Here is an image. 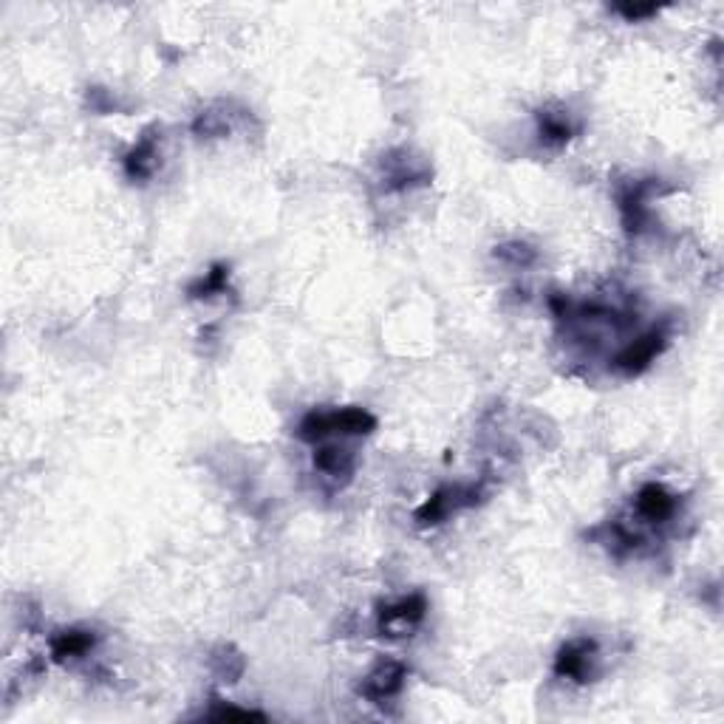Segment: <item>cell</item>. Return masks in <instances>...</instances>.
I'll return each mask as SVG.
<instances>
[{"instance_id": "cell-1", "label": "cell", "mask_w": 724, "mask_h": 724, "mask_svg": "<svg viewBox=\"0 0 724 724\" xmlns=\"http://www.w3.org/2000/svg\"><path fill=\"white\" fill-rule=\"evenodd\" d=\"M594 651H598V643H594V640H571V643H566L558 651L555 673L558 676H569V679H574V682H589Z\"/></svg>"}, {"instance_id": "cell-2", "label": "cell", "mask_w": 724, "mask_h": 724, "mask_svg": "<svg viewBox=\"0 0 724 724\" xmlns=\"http://www.w3.org/2000/svg\"><path fill=\"white\" fill-rule=\"evenodd\" d=\"M428 611V603H424L422 594H411L388 608H382L379 614V628L385 631L388 636H402L404 631H411L422 617Z\"/></svg>"}, {"instance_id": "cell-3", "label": "cell", "mask_w": 724, "mask_h": 724, "mask_svg": "<svg viewBox=\"0 0 724 724\" xmlns=\"http://www.w3.org/2000/svg\"><path fill=\"white\" fill-rule=\"evenodd\" d=\"M404 665L396 663V659H382V663L366 676V682L359 685V693L371 699V701H382V699H391L394 693L402 691V682H404Z\"/></svg>"}, {"instance_id": "cell-4", "label": "cell", "mask_w": 724, "mask_h": 724, "mask_svg": "<svg viewBox=\"0 0 724 724\" xmlns=\"http://www.w3.org/2000/svg\"><path fill=\"white\" fill-rule=\"evenodd\" d=\"M665 348V331L663 329H654L648 334H643L640 339H634V343L617 357V368L626 371V374H640L643 368H648L654 357Z\"/></svg>"}, {"instance_id": "cell-5", "label": "cell", "mask_w": 724, "mask_h": 724, "mask_svg": "<svg viewBox=\"0 0 724 724\" xmlns=\"http://www.w3.org/2000/svg\"><path fill=\"white\" fill-rule=\"evenodd\" d=\"M159 164V147H156V136L147 134L144 139L136 142V147L131 153L125 156V170H127V176L131 179H151L153 176V170Z\"/></svg>"}, {"instance_id": "cell-6", "label": "cell", "mask_w": 724, "mask_h": 724, "mask_svg": "<svg viewBox=\"0 0 724 724\" xmlns=\"http://www.w3.org/2000/svg\"><path fill=\"white\" fill-rule=\"evenodd\" d=\"M673 496L668 493L665 487H659V484H648L640 489V496H636V509H640V515L648 518V521H665L671 518L673 513Z\"/></svg>"}, {"instance_id": "cell-7", "label": "cell", "mask_w": 724, "mask_h": 724, "mask_svg": "<svg viewBox=\"0 0 724 724\" xmlns=\"http://www.w3.org/2000/svg\"><path fill=\"white\" fill-rule=\"evenodd\" d=\"M331 419V433H371L376 428V419L362 411V408H343V411H334L329 413Z\"/></svg>"}, {"instance_id": "cell-8", "label": "cell", "mask_w": 724, "mask_h": 724, "mask_svg": "<svg viewBox=\"0 0 724 724\" xmlns=\"http://www.w3.org/2000/svg\"><path fill=\"white\" fill-rule=\"evenodd\" d=\"M94 645L91 631H60L51 640V656L54 659H69V656H82Z\"/></svg>"}, {"instance_id": "cell-9", "label": "cell", "mask_w": 724, "mask_h": 724, "mask_svg": "<svg viewBox=\"0 0 724 724\" xmlns=\"http://www.w3.org/2000/svg\"><path fill=\"white\" fill-rule=\"evenodd\" d=\"M314 467L323 473L337 476V473H346L351 467V456L346 450H339V447H323V450L314 453Z\"/></svg>"}, {"instance_id": "cell-10", "label": "cell", "mask_w": 724, "mask_h": 724, "mask_svg": "<svg viewBox=\"0 0 724 724\" xmlns=\"http://www.w3.org/2000/svg\"><path fill=\"white\" fill-rule=\"evenodd\" d=\"M538 122H541V136H543L546 142L561 144V142H569V139H571V125H569L563 116L541 114Z\"/></svg>"}, {"instance_id": "cell-11", "label": "cell", "mask_w": 724, "mask_h": 724, "mask_svg": "<svg viewBox=\"0 0 724 724\" xmlns=\"http://www.w3.org/2000/svg\"><path fill=\"white\" fill-rule=\"evenodd\" d=\"M227 274H229L227 266H216L207 274V278H201L193 289H190V294H193V297H209L212 292H221L224 283H227Z\"/></svg>"}, {"instance_id": "cell-12", "label": "cell", "mask_w": 724, "mask_h": 724, "mask_svg": "<svg viewBox=\"0 0 724 724\" xmlns=\"http://www.w3.org/2000/svg\"><path fill=\"white\" fill-rule=\"evenodd\" d=\"M498 258L513 261V264H532L535 261V252H532L526 244H506L498 249Z\"/></svg>"}, {"instance_id": "cell-13", "label": "cell", "mask_w": 724, "mask_h": 724, "mask_svg": "<svg viewBox=\"0 0 724 724\" xmlns=\"http://www.w3.org/2000/svg\"><path fill=\"white\" fill-rule=\"evenodd\" d=\"M620 12L626 14V17H648V14H654L656 9L654 6H620Z\"/></svg>"}]
</instances>
